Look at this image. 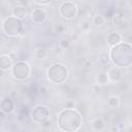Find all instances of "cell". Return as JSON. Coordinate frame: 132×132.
Wrapping results in <instances>:
<instances>
[{"instance_id":"12","label":"cell","mask_w":132,"mask_h":132,"mask_svg":"<svg viewBox=\"0 0 132 132\" xmlns=\"http://www.w3.org/2000/svg\"><path fill=\"white\" fill-rule=\"evenodd\" d=\"M122 40H123V36L119 32H111L106 37V41L110 46L119 44L120 42H122Z\"/></svg>"},{"instance_id":"3","label":"cell","mask_w":132,"mask_h":132,"mask_svg":"<svg viewBox=\"0 0 132 132\" xmlns=\"http://www.w3.org/2000/svg\"><path fill=\"white\" fill-rule=\"evenodd\" d=\"M2 33L9 38H15L24 35L25 29L23 25V21L15 15H9L2 20L1 23Z\"/></svg>"},{"instance_id":"8","label":"cell","mask_w":132,"mask_h":132,"mask_svg":"<svg viewBox=\"0 0 132 132\" xmlns=\"http://www.w3.org/2000/svg\"><path fill=\"white\" fill-rule=\"evenodd\" d=\"M47 18V11L43 7L34 8L30 13V20L35 24H42Z\"/></svg>"},{"instance_id":"11","label":"cell","mask_w":132,"mask_h":132,"mask_svg":"<svg viewBox=\"0 0 132 132\" xmlns=\"http://www.w3.org/2000/svg\"><path fill=\"white\" fill-rule=\"evenodd\" d=\"M107 75H108L109 80L112 81V82H119L122 79V76H123L121 68L118 67V66H113V67L109 68L108 71H107Z\"/></svg>"},{"instance_id":"4","label":"cell","mask_w":132,"mask_h":132,"mask_svg":"<svg viewBox=\"0 0 132 132\" xmlns=\"http://www.w3.org/2000/svg\"><path fill=\"white\" fill-rule=\"evenodd\" d=\"M46 77L54 85H62L69 77V70L63 63H54L46 70Z\"/></svg>"},{"instance_id":"15","label":"cell","mask_w":132,"mask_h":132,"mask_svg":"<svg viewBox=\"0 0 132 132\" xmlns=\"http://www.w3.org/2000/svg\"><path fill=\"white\" fill-rule=\"evenodd\" d=\"M105 127V122L102 118H96L92 121V129L95 131H101Z\"/></svg>"},{"instance_id":"30","label":"cell","mask_w":132,"mask_h":132,"mask_svg":"<svg viewBox=\"0 0 132 132\" xmlns=\"http://www.w3.org/2000/svg\"><path fill=\"white\" fill-rule=\"evenodd\" d=\"M93 89L95 90V93H97V94H99V93H100V91H101V90H100V87H99V85H97V86H94V87H93Z\"/></svg>"},{"instance_id":"27","label":"cell","mask_w":132,"mask_h":132,"mask_svg":"<svg viewBox=\"0 0 132 132\" xmlns=\"http://www.w3.org/2000/svg\"><path fill=\"white\" fill-rule=\"evenodd\" d=\"M81 66H82V67H85V68H88V67L92 66V62H91V60H89V59H87V58L82 59Z\"/></svg>"},{"instance_id":"18","label":"cell","mask_w":132,"mask_h":132,"mask_svg":"<svg viewBox=\"0 0 132 132\" xmlns=\"http://www.w3.org/2000/svg\"><path fill=\"white\" fill-rule=\"evenodd\" d=\"M123 22H124V13L122 11H118L113 14L112 16V24L117 27L123 25Z\"/></svg>"},{"instance_id":"1","label":"cell","mask_w":132,"mask_h":132,"mask_svg":"<svg viewBox=\"0 0 132 132\" xmlns=\"http://www.w3.org/2000/svg\"><path fill=\"white\" fill-rule=\"evenodd\" d=\"M57 125L61 131L74 132L81 127V114L74 108H63L58 112Z\"/></svg>"},{"instance_id":"19","label":"cell","mask_w":132,"mask_h":132,"mask_svg":"<svg viewBox=\"0 0 132 132\" xmlns=\"http://www.w3.org/2000/svg\"><path fill=\"white\" fill-rule=\"evenodd\" d=\"M47 51L45 50V48H43V47H37L36 50H35V52H34V56H35V58H37V59H39V60H42V59H44V58H46L47 57Z\"/></svg>"},{"instance_id":"16","label":"cell","mask_w":132,"mask_h":132,"mask_svg":"<svg viewBox=\"0 0 132 132\" xmlns=\"http://www.w3.org/2000/svg\"><path fill=\"white\" fill-rule=\"evenodd\" d=\"M120 104H121V100L118 95H111L107 99V105L110 108H117L120 106Z\"/></svg>"},{"instance_id":"25","label":"cell","mask_w":132,"mask_h":132,"mask_svg":"<svg viewBox=\"0 0 132 132\" xmlns=\"http://www.w3.org/2000/svg\"><path fill=\"white\" fill-rule=\"evenodd\" d=\"M32 1H33L35 4L42 6V5H47V4L52 3L54 0H32Z\"/></svg>"},{"instance_id":"7","label":"cell","mask_w":132,"mask_h":132,"mask_svg":"<svg viewBox=\"0 0 132 132\" xmlns=\"http://www.w3.org/2000/svg\"><path fill=\"white\" fill-rule=\"evenodd\" d=\"M30 117L34 123L41 125L43 122L50 119V109L45 105L38 104L32 108V110L30 111Z\"/></svg>"},{"instance_id":"14","label":"cell","mask_w":132,"mask_h":132,"mask_svg":"<svg viewBox=\"0 0 132 132\" xmlns=\"http://www.w3.org/2000/svg\"><path fill=\"white\" fill-rule=\"evenodd\" d=\"M110 56L107 52H101L99 55H98V58H97V62L102 65V66H106L107 64H109L110 62Z\"/></svg>"},{"instance_id":"9","label":"cell","mask_w":132,"mask_h":132,"mask_svg":"<svg viewBox=\"0 0 132 132\" xmlns=\"http://www.w3.org/2000/svg\"><path fill=\"white\" fill-rule=\"evenodd\" d=\"M0 110L5 112L6 114L11 113L14 110V101L10 97H5L0 102Z\"/></svg>"},{"instance_id":"32","label":"cell","mask_w":132,"mask_h":132,"mask_svg":"<svg viewBox=\"0 0 132 132\" xmlns=\"http://www.w3.org/2000/svg\"><path fill=\"white\" fill-rule=\"evenodd\" d=\"M127 130H129V131H132V125H131L129 128H127Z\"/></svg>"},{"instance_id":"31","label":"cell","mask_w":132,"mask_h":132,"mask_svg":"<svg viewBox=\"0 0 132 132\" xmlns=\"http://www.w3.org/2000/svg\"><path fill=\"white\" fill-rule=\"evenodd\" d=\"M110 130H111V131H120V128H119V126L117 125V126L111 127V128H110Z\"/></svg>"},{"instance_id":"24","label":"cell","mask_w":132,"mask_h":132,"mask_svg":"<svg viewBox=\"0 0 132 132\" xmlns=\"http://www.w3.org/2000/svg\"><path fill=\"white\" fill-rule=\"evenodd\" d=\"M69 44H70V41H69V39H67V38H63V39L60 41V46H61L63 50L68 48V47H69Z\"/></svg>"},{"instance_id":"28","label":"cell","mask_w":132,"mask_h":132,"mask_svg":"<svg viewBox=\"0 0 132 132\" xmlns=\"http://www.w3.org/2000/svg\"><path fill=\"white\" fill-rule=\"evenodd\" d=\"M52 124H53V121H52L51 119H47L45 122H43V123L41 124V126H42V128H44V129H47V128H51Z\"/></svg>"},{"instance_id":"20","label":"cell","mask_w":132,"mask_h":132,"mask_svg":"<svg viewBox=\"0 0 132 132\" xmlns=\"http://www.w3.org/2000/svg\"><path fill=\"white\" fill-rule=\"evenodd\" d=\"M105 18L103 16V15H101V14H95V16L92 19V23L95 25V26H97V27H101V26H103L104 24H105Z\"/></svg>"},{"instance_id":"29","label":"cell","mask_w":132,"mask_h":132,"mask_svg":"<svg viewBox=\"0 0 132 132\" xmlns=\"http://www.w3.org/2000/svg\"><path fill=\"white\" fill-rule=\"evenodd\" d=\"M16 5H22V6H28V0H16Z\"/></svg>"},{"instance_id":"17","label":"cell","mask_w":132,"mask_h":132,"mask_svg":"<svg viewBox=\"0 0 132 132\" xmlns=\"http://www.w3.org/2000/svg\"><path fill=\"white\" fill-rule=\"evenodd\" d=\"M109 78L107 75V72H101L96 76V82L99 86H105L106 84H108Z\"/></svg>"},{"instance_id":"2","label":"cell","mask_w":132,"mask_h":132,"mask_svg":"<svg viewBox=\"0 0 132 132\" xmlns=\"http://www.w3.org/2000/svg\"><path fill=\"white\" fill-rule=\"evenodd\" d=\"M110 60L113 65L126 68L132 65V44L130 42H120L110 47Z\"/></svg>"},{"instance_id":"6","label":"cell","mask_w":132,"mask_h":132,"mask_svg":"<svg viewBox=\"0 0 132 132\" xmlns=\"http://www.w3.org/2000/svg\"><path fill=\"white\" fill-rule=\"evenodd\" d=\"M77 12H78L77 4L73 1L66 0L62 2L59 6V14L62 19L66 21H71L74 18H76Z\"/></svg>"},{"instance_id":"26","label":"cell","mask_w":132,"mask_h":132,"mask_svg":"<svg viewBox=\"0 0 132 132\" xmlns=\"http://www.w3.org/2000/svg\"><path fill=\"white\" fill-rule=\"evenodd\" d=\"M74 105H75V103H74V100H72V99H68L65 102L66 108H74Z\"/></svg>"},{"instance_id":"5","label":"cell","mask_w":132,"mask_h":132,"mask_svg":"<svg viewBox=\"0 0 132 132\" xmlns=\"http://www.w3.org/2000/svg\"><path fill=\"white\" fill-rule=\"evenodd\" d=\"M31 66L26 61H15L10 69V74L15 80H26L31 76Z\"/></svg>"},{"instance_id":"22","label":"cell","mask_w":132,"mask_h":132,"mask_svg":"<svg viewBox=\"0 0 132 132\" xmlns=\"http://www.w3.org/2000/svg\"><path fill=\"white\" fill-rule=\"evenodd\" d=\"M84 14H85V16H86L88 20H89V19H93V18L95 16L94 10H93V8L90 7V6H86V7H85V9H84Z\"/></svg>"},{"instance_id":"23","label":"cell","mask_w":132,"mask_h":132,"mask_svg":"<svg viewBox=\"0 0 132 132\" xmlns=\"http://www.w3.org/2000/svg\"><path fill=\"white\" fill-rule=\"evenodd\" d=\"M65 30H66V27H65V25L62 24V23L58 24V25L56 26V28H55V31H56V33H58V34H63V33L65 32Z\"/></svg>"},{"instance_id":"13","label":"cell","mask_w":132,"mask_h":132,"mask_svg":"<svg viewBox=\"0 0 132 132\" xmlns=\"http://www.w3.org/2000/svg\"><path fill=\"white\" fill-rule=\"evenodd\" d=\"M12 14L15 15L16 18L23 20V19H25V18L27 16V14H28L27 7H26V6H22V5H16V6L13 8Z\"/></svg>"},{"instance_id":"10","label":"cell","mask_w":132,"mask_h":132,"mask_svg":"<svg viewBox=\"0 0 132 132\" xmlns=\"http://www.w3.org/2000/svg\"><path fill=\"white\" fill-rule=\"evenodd\" d=\"M13 63H14V61L11 59L9 54H2L0 56V68L3 72L10 70Z\"/></svg>"},{"instance_id":"21","label":"cell","mask_w":132,"mask_h":132,"mask_svg":"<svg viewBox=\"0 0 132 132\" xmlns=\"http://www.w3.org/2000/svg\"><path fill=\"white\" fill-rule=\"evenodd\" d=\"M79 29L82 32H88L91 30V22L87 19V20H82L79 23Z\"/></svg>"}]
</instances>
